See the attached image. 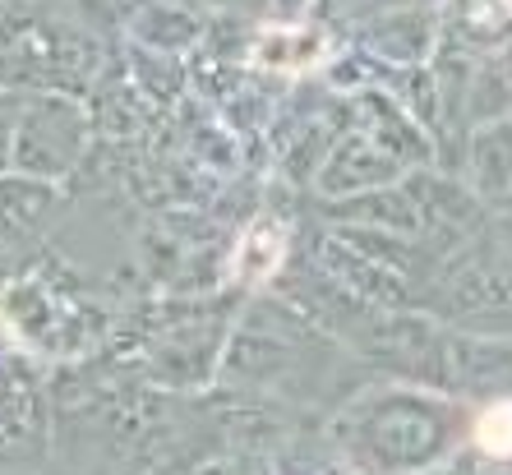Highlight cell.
<instances>
[{
  "label": "cell",
  "instance_id": "cell-1",
  "mask_svg": "<svg viewBox=\"0 0 512 475\" xmlns=\"http://www.w3.org/2000/svg\"><path fill=\"white\" fill-rule=\"evenodd\" d=\"M480 443L489 452H512V406H499L480 420Z\"/></svg>",
  "mask_w": 512,
  "mask_h": 475
}]
</instances>
